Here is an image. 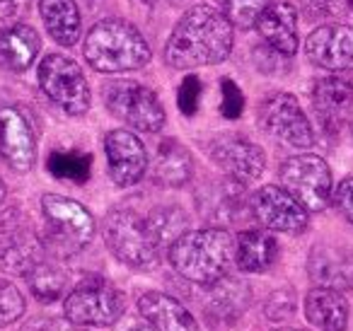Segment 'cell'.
Wrapping results in <instances>:
<instances>
[{
    "mask_svg": "<svg viewBox=\"0 0 353 331\" xmlns=\"http://www.w3.org/2000/svg\"><path fill=\"white\" fill-rule=\"evenodd\" d=\"M232 25L221 10L196 6L187 10L172 30L165 46V61L179 70L223 63L232 51Z\"/></svg>",
    "mask_w": 353,
    "mask_h": 331,
    "instance_id": "cell-1",
    "label": "cell"
},
{
    "mask_svg": "<svg viewBox=\"0 0 353 331\" xmlns=\"http://www.w3.org/2000/svg\"><path fill=\"white\" fill-rule=\"evenodd\" d=\"M170 261L187 281L196 285H216L228 276L235 261V239L221 228L189 230L170 244Z\"/></svg>",
    "mask_w": 353,
    "mask_h": 331,
    "instance_id": "cell-2",
    "label": "cell"
},
{
    "mask_svg": "<svg viewBox=\"0 0 353 331\" xmlns=\"http://www.w3.org/2000/svg\"><path fill=\"white\" fill-rule=\"evenodd\" d=\"M85 59L97 73H126L150 61V46L143 34L126 20H102L85 37Z\"/></svg>",
    "mask_w": 353,
    "mask_h": 331,
    "instance_id": "cell-3",
    "label": "cell"
},
{
    "mask_svg": "<svg viewBox=\"0 0 353 331\" xmlns=\"http://www.w3.org/2000/svg\"><path fill=\"white\" fill-rule=\"evenodd\" d=\"M104 242L109 252L131 268H150L160 257V247L148 218L131 208H114L104 218Z\"/></svg>",
    "mask_w": 353,
    "mask_h": 331,
    "instance_id": "cell-4",
    "label": "cell"
},
{
    "mask_svg": "<svg viewBox=\"0 0 353 331\" xmlns=\"http://www.w3.org/2000/svg\"><path fill=\"white\" fill-rule=\"evenodd\" d=\"M41 213L46 220L44 247L59 257H70L85 249L94 237V218L83 203L59 194L41 196Z\"/></svg>",
    "mask_w": 353,
    "mask_h": 331,
    "instance_id": "cell-5",
    "label": "cell"
},
{
    "mask_svg": "<svg viewBox=\"0 0 353 331\" xmlns=\"http://www.w3.org/2000/svg\"><path fill=\"white\" fill-rule=\"evenodd\" d=\"M39 88L59 109L70 117H83L90 109V85L73 59L63 54H49L37 68Z\"/></svg>",
    "mask_w": 353,
    "mask_h": 331,
    "instance_id": "cell-6",
    "label": "cell"
},
{
    "mask_svg": "<svg viewBox=\"0 0 353 331\" xmlns=\"http://www.w3.org/2000/svg\"><path fill=\"white\" fill-rule=\"evenodd\" d=\"M123 310V295L102 278L83 281L65 295L63 302L65 319L80 326H112L121 319Z\"/></svg>",
    "mask_w": 353,
    "mask_h": 331,
    "instance_id": "cell-7",
    "label": "cell"
},
{
    "mask_svg": "<svg viewBox=\"0 0 353 331\" xmlns=\"http://www.w3.org/2000/svg\"><path fill=\"white\" fill-rule=\"evenodd\" d=\"M281 184L293 199L303 203V208L319 213L332 201L334 181L329 165L317 155L288 157L281 167Z\"/></svg>",
    "mask_w": 353,
    "mask_h": 331,
    "instance_id": "cell-8",
    "label": "cell"
},
{
    "mask_svg": "<svg viewBox=\"0 0 353 331\" xmlns=\"http://www.w3.org/2000/svg\"><path fill=\"white\" fill-rule=\"evenodd\" d=\"M107 109L123 123L143 133H157L165 126V109L150 88L133 80L114 83L104 92Z\"/></svg>",
    "mask_w": 353,
    "mask_h": 331,
    "instance_id": "cell-9",
    "label": "cell"
},
{
    "mask_svg": "<svg viewBox=\"0 0 353 331\" xmlns=\"http://www.w3.org/2000/svg\"><path fill=\"white\" fill-rule=\"evenodd\" d=\"M259 123L271 138L288 148L303 150V148L314 146V131L310 126V119L300 109L298 99L288 92H274L261 102Z\"/></svg>",
    "mask_w": 353,
    "mask_h": 331,
    "instance_id": "cell-10",
    "label": "cell"
},
{
    "mask_svg": "<svg viewBox=\"0 0 353 331\" xmlns=\"http://www.w3.org/2000/svg\"><path fill=\"white\" fill-rule=\"evenodd\" d=\"M252 215L274 232L298 234L307 228V210L298 199L288 194L283 186L266 184L250 199Z\"/></svg>",
    "mask_w": 353,
    "mask_h": 331,
    "instance_id": "cell-11",
    "label": "cell"
},
{
    "mask_svg": "<svg viewBox=\"0 0 353 331\" xmlns=\"http://www.w3.org/2000/svg\"><path fill=\"white\" fill-rule=\"evenodd\" d=\"M208 152H211V160L240 184L259 179L266 170L264 150L250 138L237 136V133H223L213 138L208 143Z\"/></svg>",
    "mask_w": 353,
    "mask_h": 331,
    "instance_id": "cell-12",
    "label": "cell"
},
{
    "mask_svg": "<svg viewBox=\"0 0 353 331\" xmlns=\"http://www.w3.org/2000/svg\"><path fill=\"white\" fill-rule=\"evenodd\" d=\"M0 157L20 174H27L37 162L34 128L17 107H0Z\"/></svg>",
    "mask_w": 353,
    "mask_h": 331,
    "instance_id": "cell-13",
    "label": "cell"
},
{
    "mask_svg": "<svg viewBox=\"0 0 353 331\" xmlns=\"http://www.w3.org/2000/svg\"><path fill=\"white\" fill-rule=\"evenodd\" d=\"M104 152H107L109 177L117 186H133L143 179L148 170V152L141 138L131 131H109L104 136Z\"/></svg>",
    "mask_w": 353,
    "mask_h": 331,
    "instance_id": "cell-14",
    "label": "cell"
},
{
    "mask_svg": "<svg viewBox=\"0 0 353 331\" xmlns=\"http://www.w3.org/2000/svg\"><path fill=\"white\" fill-rule=\"evenodd\" d=\"M46 259V247L34 232L25 228H0V271L12 276H30Z\"/></svg>",
    "mask_w": 353,
    "mask_h": 331,
    "instance_id": "cell-15",
    "label": "cell"
},
{
    "mask_svg": "<svg viewBox=\"0 0 353 331\" xmlns=\"http://www.w3.org/2000/svg\"><path fill=\"white\" fill-rule=\"evenodd\" d=\"M307 273L319 288L348 290L353 288V249L343 244H317L310 252Z\"/></svg>",
    "mask_w": 353,
    "mask_h": 331,
    "instance_id": "cell-16",
    "label": "cell"
},
{
    "mask_svg": "<svg viewBox=\"0 0 353 331\" xmlns=\"http://www.w3.org/2000/svg\"><path fill=\"white\" fill-rule=\"evenodd\" d=\"M307 54L327 70H353V27H317L307 37Z\"/></svg>",
    "mask_w": 353,
    "mask_h": 331,
    "instance_id": "cell-17",
    "label": "cell"
},
{
    "mask_svg": "<svg viewBox=\"0 0 353 331\" xmlns=\"http://www.w3.org/2000/svg\"><path fill=\"white\" fill-rule=\"evenodd\" d=\"M312 104L319 121L327 131H339L353 112V85L336 75L314 83Z\"/></svg>",
    "mask_w": 353,
    "mask_h": 331,
    "instance_id": "cell-18",
    "label": "cell"
},
{
    "mask_svg": "<svg viewBox=\"0 0 353 331\" xmlns=\"http://www.w3.org/2000/svg\"><path fill=\"white\" fill-rule=\"evenodd\" d=\"M254 27L281 56H293L298 51V10L290 3H271Z\"/></svg>",
    "mask_w": 353,
    "mask_h": 331,
    "instance_id": "cell-19",
    "label": "cell"
},
{
    "mask_svg": "<svg viewBox=\"0 0 353 331\" xmlns=\"http://www.w3.org/2000/svg\"><path fill=\"white\" fill-rule=\"evenodd\" d=\"M138 312L155 331H201L192 312L165 292H143L138 297Z\"/></svg>",
    "mask_w": 353,
    "mask_h": 331,
    "instance_id": "cell-20",
    "label": "cell"
},
{
    "mask_svg": "<svg viewBox=\"0 0 353 331\" xmlns=\"http://www.w3.org/2000/svg\"><path fill=\"white\" fill-rule=\"evenodd\" d=\"M41 49V39L32 27L12 25L0 30V68L22 73L34 63Z\"/></svg>",
    "mask_w": 353,
    "mask_h": 331,
    "instance_id": "cell-21",
    "label": "cell"
},
{
    "mask_svg": "<svg viewBox=\"0 0 353 331\" xmlns=\"http://www.w3.org/2000/svg\"><path fill=\"white\" fill-rule=\"evenodd\" d=\"M305 317L319 331H343L348 324V302L341 290L317 285L305 297Z\"/></svg>",
    "mask_w": 353,
    "mask_h": 331,
    "instance_id": "cell-22",
    "label": "cell"
},
{
    "mask_svg": "<svg viewBox=\"0 0 353 331\" xmlns=\"http://www.w3.org/2000/svg\"><path fill=\"white\" fill-rule=\"evenodd\" d=\"M194 172V160L189 155V150L174 138H165L157 146L155 160H152V179L160 186H184L192 179Z\"/></svg>",
    "mask_w": 353,
    "mask_h": 331,
    "instance_id": "cell-23",
    "label": "cell"
},
{
    "mask_svg": "<svg viewBox=\"0 0 353 331\" xmlns=\"http://www.w3.org/2000/svg\"><path fill=\"white\" fill-rule=\"evenodd\" d=\"M279 259V242L266 230H245L235 239V263L240 271L261 273Z\"/></svg>",
    "mask_w": 353,
    "mask_h": 331,
    "instance_id": "cell-24",
    "label": "cell"
},
{
    "mask_svg": "<svg viewBox=\"0 0 353 331\" xmlns=\"http://www.w3.org/2000/svg\"><path fill=\"white\" fill-rule=\"evenodd\" d=\"M39 12L56 44L73 46L80 39V10L75 0H39Z\"/></svg>",
    "mask_w": 353,
    "mask_h": 331,
    "instance_id": "cell-25",
    "label": "cell"
},
{
    "mask_svg": "<svg viewBox=\"0 0 353 331\" xmlns=\"http://www.w3.org/2000/svg\"><path fill=\"white\" fill-rule=\"evenodd\" d=\"M90 167H92V157L78 150H56L49 157L51 174L73 184H85L90 179Z\"/></svg>",
    "mask_w": 353,
    "mask_h": 331,
    "instance_id": "cell-26",
    "label": "cell"
},
{
    "mask_svg": "<svg viewBox=\"0 0 353 331\" xmlns=\"http://www.w3.org/2000/svg\"><path fill=\"white\" fill-rule=\"evenodd\" d=\"M27 281H30L32 292H34L41 302H54L65 292L68 276H65L59 266H54V263H49L44 259V261L27 276Z\"/></svg>",
    "mask_w": 353,
    "mask_h": 331,
    "instance_id": "cell-27",
    "label": "cell"
},
{
    "mask_svg": "<svg viewBox=\"0 0 353 331\" xmlns=\"http://www.w3.org/2000/svg\"><path fill=\"white\" fill-rule=\"evenodd\" d=\"M274 0H225L223 6V15L228 17L232 27L240 30H252L256 25V20L261 17V12L271 6Z\"/></svg>",
    "mask_w": 353,
    "mask_h": 331,
    "instance_id": "cell-28",
    "label": "cell"
},
{
    "mask_svg": "<svg viewBox=\"0 0 353 331\" xmlns=\"http://www.w3.org/2000/svg\"><path fill=\"white\" fill-rule=\"evenodd\" d=\"M25 297L17 290V285H12L10 281L0 278V329L10 326L25 314Z\"/></svg>",
    "mask_w": 353,
    "mask_h": 331,
    "instance_id": "cell-29",
    "label": "cell"
},
{
    "mask_svg": "<svg viewBox=\"0 0 353 331\" xmlns=\"http://www.w3.org/2000/svg\"><path fill=\"white\" fill-rule=\"evenodd\" d=\"M201 80L196 75H187L179 85V94H176V104L182 109V114L187 117H194L199 109V102H201Z\"/></svg>",
    "mask_w": 353,
    "mask_h": 331,
    "instance_id": "cell-30",
    "label": "cell"
},
{
    "mask_svg": "<svg viewBox=\"0 0 353 331\" xmlns=\"http://www.w3.org/2000/svg\"><path fill=\"white\" fill-rule=\"evenodd\" d=\"M221 90H223V102H221L223 117L225 119H240L242 109H245V94H242V90L237 88L230 78L223 80Z\"/></svg>",
    "mask_w": 353,
    "mask_h": 331,
    "instance_id": "cell-31",
    "label": "cell"
},
{
    "mask_svg": "<svg viewBox=\"0 0 353 331\" xmlns=\"http://www.w3.org/2000/svg\"><path fill=\"white\" fill-rule=\"evenodd\" d=\"M334 205L339 208V213L353 225V177H346L341 184L336 186V191H332Z\"/></svg>",
    "mask_w": 353,
    "mask_h": 331,
    "instance_id": "cell-32",
    "label": "cell"
},
{
    "mask_svg": "<svg viewBox=\"0 0 353 331\" xmlns=\"http://www.w3.org/2000/svg\"><path fill=\"white\" fill-rule=\"evenodd\" d=\"M305 15L317 17V20H329L339 12L336 0H303Z\"/></svg>",
    "mask_w": 353,
    "mask_h": 331,
    "instance_id": "cell-33",
    "label": "cell"
},
{
    "mask_svg": "<svg viewBox=\"0 0 353 331\" xmlns=\"http://www.w3.org/2000/svg\"><path fill=\"white\" fill-rule=\"evenodd\" d=\"M32 0H0V20H17L27 12Z\"/></svg>",
    "mask_w": 353,
    "mask_h": 331,
    "instance_id": "cell-34",
    "label": "cell"
},
{
    "mask_svg": "<svg viewBox=\"0 0 353 331\" xmlns=\"http://www.w3.org/2000/svg\"><path fill=\"white\" fill-rule=\"evenodd\" d=\"M141 3H148V6H162V3H174V0H141Z\"/></svg>",
    "mask_w": 353,
    "mask_h": 331,
    "instance_id": "cell-35",
    "label": "cell"
},
{
    "mask_svg": "<svg viewBox=\"0 0 353 331\" xmlns=\"http://www.w3.org/2000/svg\"><path fill=\"white\" fill-rule=\"evenodd\" d=\"M3 201H6V181L0 177V205H3Z\"/></svg>",
    "mask_w": 353,
    "mask_h": 331,
    "instance_id": "cell-36",
    "label": "cell"
},
{
    "mask_svg": "<svg viewBox=\"0 0 353 331\" xmlns=\"http://www.w3.org/2000/svg\"><path fill=\"white\" fill-rule=\"evenodd\" d=\"M131 331H150V329H143V326H136V329H131Z\"/></svg>",
    "mask_w": 353,
    "mask_h": 331,
    "instance_id": "cell-37",
    "label": "cell"
},
{
    "mask_svg": "<svg viewBox=\"0 0 353 331\" xmlns=\"http://www.w3.org/2000/svg\"><path fill=\"white\" fill-rule=\"evenodd\" d=\"M346 3H348V8H351V12H353V0H346Z\"/></svg>",
    "mask_w": 353,
    "mask_h": 331,
    "instance_id": "cell-38",
    "label": "cell"
},
{
    "mask_svg": "<svg viewBox=\"0 0 353 331\" xmlns=\"http://www.w3.org/2000/svg\"><path fill=\"white\" fill-rule=\"evenodd\" d=\"M279 331H298V329H279Z\"/></svg>",
    "mask_w": 353,
    "mask_h": 331,
    "instance_id": "cell-39",
    "label": "cell"
}]
</instances>
